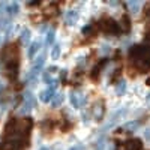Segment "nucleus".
Listing matches in <instances>:
<instances>
[{
    "label": "nucleus",
    "instance_id": "nucleus-1",
    "mask_svg": "<svg viewBox=\"0 0 150 150\" xmlns=\"http://www.w3.org/2000/svg\"><path fill=\"white\" fill-rule=\"evenodd\" d=\"M131 59L140 71H149L150 69V47H146V45L132 47Z\"/></svg>",
    "mask_w": 150,
    "mask_h": 150
},
{
    "label": "nucleus",
    "instance_id": "nucleus-2",
    "mask_svg": "<svg viewBox=\"0 0 150 150\" xmlns=\"http://www.w3.org/2000/svg\"><path fill=\"white\" fill-rule=\"evenodd\" d=\"M99 27L104 33H108V35H120V26L119 23H116L112 18H104L99 24Z\"/></svg>",
    "mask_w": 150,
    "mask_h": 150
},
{
    "label": "nucleus",
    "instance_id": "nucleus-3",
    "mask_svg": "<svg viewBox=\"0 0 150 150\" xmlns=\"http://www.w3.org/2000/svg\"><path fill=\"white\" fill-rule=\"evenodd\" d=\"M44 63H45V54H41L33 62V66H32V69L29 72V80H33V81L36 80L38 74H39L42 71V68H44Z\"/></svg>",
    "mask_w": 150,
    "mask_h": 150
},
{
    "label": "nucleus",
    "instance_id": "nucleus-4",
    "mask_svg": "<svg viewBox=\"0 0 150 150\" xmlns=\"http://www.w3.org/2000/svg\"><path fill=\"white\" fill-rule=\"evenodd\" d=\"M35 105H36L35 96H33L30 92L24 93V102H23V105H21V108H20V112H21V114H27V112H30V111L35 108Z\"/></svg>",
    "mask_w": 150,
    "mask_h": 150
},
{
    "label": "nucleus",
    "instance_id": "nucleus-5",
    "mask_svg": "<svg viewBox=\"0 0 150 150\" xmlns=\"http://www.w3.org/2000/svg\"><path fill=\"white\" fill-rule=\"evenodd\" d=\"M69 101H71V104L74 105V108H81V107H84V104H86V96H83V95L78 93V92H71Z\"/></svg>",
    "mask_w": 150,
    "mask_h": 150
},
{
    "label": "nucleus",
    "instance_id": "nucleus-6",
    "mask_svg": "<svg viewBox=\"0 0 150 150\" xmlns=\"http://www.w3.org/2000/svg\"><path fill=\"white\" fill-rule=\"evenodd\" d=\"M104 108H105V105H104V101H96L95 104H93V108H92V116L95 117V120H102V117H104Z\"/></svg>",
    "mask_w": 150,
    "mask_h": 150
},
{
    "label": "nucleus",
    "instance_id": "nucleus-7",
    "mask_svg": "<svg viewBox=\"0 0 150 150\" xmlns=\"http://www.w3.org/2000/svg\"><path fill=\"white\" fill-rule=\"evenodd\" d=\"M6 2L0 3V29H5L8 24H9V17H8V12H6Z\"/></svg>",
    "mask_w": 150,
    "mask_h": 150
},
{
    "label": "nucleus",
    "instance_id": "nucleus-8",
    "mask_svg": "<svg viewBox=\"0 0 150 150\" xmlns=\"http://www.w3.org/2000/svg\"><path fill=\"white\" fill-rule=\"evenodd\" d=\"M77 20H78V12L77 11H68L65 14V23L68 26H74Z\"/></svg>",
    "mask_w": 150,
    "mask_h": 150
},
{
    "label": "nucleus",
    "instance_id": "nucleus-9",
    "mask_svg": "<svg viewBox=\"0 0 150 150\" xmlns=\"http://www.w3.org/2000/svg\"><path fill=\"white\" fill-rule=\"evenodd\" d=\"M53 96H54V89H51V87H48V89L42 90L41 95H39V98H41L42 102H51Z\"/></svg>",
    "mask_w": 150,
    "mask_h": 150
},
{
    "label": "nucleus",
    "instance_id": "nucleus-10",
    "mask_svg": "<svg viewBox=\"0 0 150 150\" xmlns=\"http://www.w3.org/2000/svg\"><path fill=\"white\" fill-rule=\"evenodd\" d=\"M18 11H20V5L18 3H8L6 5V12H8V17L12 18V17H15L18 14Z\"/></svg>",
    "mask_w": 150,
    "mask_h": 150
},
{
    "label": "nucleus",
    "instance_id": "nucleus-11",
    "mask_svg": "<svg viewBox=\"0 0 150 150\" xmlns=\"http://www.w3.org/2000/svg\"><path fill=\"white\" fill-rule=\"evenodd\" d=\"M125 144H126L128 150H141V147H143L141 140H138V138H132V140L126 141Z\"/></svg>",
    "mask_w": 150,
    "mask_h": 150
},
{
    "label": "nucleus",
    "instance_id": "nucleus-12",
    "mask_svg": "<svg viewBox=\"0 0 150 150\" xmlns=\"http://www.w3.org/2000/svg\"><path fill=\"white\" fill-rule=\"evenodd\" d=\"M105 63H107V60H102V62H99V63H98V65L93 68V71H92V74H90L93 80H98L99 74H101V69H102V66H104Z\"/></svg>",
    "mask_w": 150,
    "mask_h": 150
},
{
    "label": "nucleus",
    "instance_id": "nucleus-13",
    "mask_svg": "<svg viewBox=\"0 0 150 150\" xmlns=\"http://www.w3.org/2000/svg\"><path fill=\"white\" fill-rule=\"evenodd\" d=\"M39 47H41V44L38 42V41H35V42H32V45L29 47V51H27V56L30 57V59H33L35 57V54L39 51Z\"/></svg>",
    "mask_w": 150,
    "mask_h": 150
},
{
    "label": "nucleus",
    "instance_id": "nucleus-14",
    "mask_svg": "<svg viewBox=\"0 0 150 150\" xmlns=\"http://www.w3.org/2000/svg\"><path fill=\"white\" fill-rule=\"evenodd\" d=\"M63 99H65V96L62 95V93H54V96H53V99H51L53 107H54V108H56V107H60L62 102H63Z\"/></svg>",
    "mask_w": 150,
    "mask_h": 150
},
{
    "label": "nucleus",
    "instance_id": "nucleus-15",
    "mask_svg": "<svg viewBox=\"0 0 150 150\" xmlns=\"http://www.w3.org/2000/svg\"><path fill=\"white\" fill-rule=\"evenodd\" d=\"M129 29H131V21H129L128 15H123V17H122V26H120V30L128 32Z\"/></svg>",
    "mask_w": 150,
    "mask_h": 150
},
{
    "label": "nucleus",
    "instance_id": "nucleus-16",
    "mask_svg": "<svg viewBox=\"0 0 150 150\" xmlns=\"http://www.w3.org/2000/svg\"><path fill=\"white\" fill-rule=\"evenodd\" d=\"M20 39L23 44H27L30 41V30L29 29H23L21 30V35H20Z\"/></svg>",
    "mask_w": 150,
    "mask_h": 150
},
{
    "label": "nucleus",
    "instance_id": "nucleus-17",
    "mask_svg": "<svg viewBox=\"0 0 150 150\" xmlns=\"http://www.w3.org/2000/svg\"><path fill=\"white\" fill-rule=\"evenodd\" d=\"M138 126H140V122L134 120V122H128V123H125V125H123V129H126V131H135Z\"/></svg>",
    "mask_w": 150,
    "mask_h": 150
},
{
    "label": "nucleus",
    "instance_id": "nucleus-18",
    "mask_svg": "<svg viewBox=\"0 0 150 150\" xmlns=\"http://www.w3.org/2000/svg\"><path fill=\"white\" fill-rule=\"evenodd\" d=\"M125 90H126V83H125L123 80H120V81L116 84V93L122 96V95L125 93Z\"/></svg>",
    "mask_w": 150,
    "mask_h": 150
},
{
    "label": "nucleus",
    "instance_id": "nucleus-19",
    "mask_svg": "<svg viewBox=\"0 0 150 150\" xmlns=\"http://www.w3.org/2000/svg\"><path fill=\"white\" fill-rule=\"evenodd\" d=\"M54 38H56V36H54V30H50V32L45 35V44H47V45H51V44L54 42Z\"/></svg>",
    "mask_w": 150,
    "mask_h": 150
},
{
    "label": "nucleus",
    "instance_id": "nucleus-20",
    "mask_svg": "<svg viewBox=\"0 0 150 150\" xmlns=\"http://www.w3.org/2000/svg\"><path fill=\"white\" fill-rule=\"evenodd\" d=\"M126 6H128L132 12H138V9H140L141 3H140V2H128V3H126Z\"/></svg>",
    "mask_w": 150,
    "mask_h": 150
},
{
    "label": "nucleus",
    "instance_id": "nucleus-21",
    "mask_svg": "<svg viewBox=\"0 0 150 150\" xmlns=\"http://www.w3.org/2000/svg\"><path fill=\"white\" fill-rule=\"evenodd\" d=\"M51 57H53V60H57V59L60 57V45H59V44H56V45L53 47V51H51Z\"/></svg>",
    "mask_w": 150,
    "mask_h": 150
},
{
    "label": "nucleus",
    "instance_id": "nucleus-22",
    "mask_svg": "<svg viewBox=\"0 0 150 150\" xmlns=\"http://www.w3.org/2000/svg\"><path fill=\"white\" fill-rule=\"evenodd\" d=\"M56 11H57V6H56V5H50V6L45 9V14H47V15H54Z\"/></svg>",
    "mask_w": 150,
    "mask_h": 150
},
{
    "label": "nucleus",
    "instance_id": "nucleus-23",
    "mask_svg": "<svg viewBox=\"0 0 150 150\" xmlns=\"http://www.w3.org/2000/svg\"><path fill=\"white\" fill-rule=\"evenodd\" d=\"M102 143H105V138H101L98 143H96V146H95V150H104V147H105V144H102Z\"/></svg>",
    "mask_w": 150,
    "mask_h": 150
},
{
    "label": "nucleus",
    "instance_id": "nucleus-24",
    "mask_svg": "<svg viewBox=\"0 0 150 150\" xmlns=\"http://www.w3.org/2000/svg\"><path fill=\"white\" fill-rule=\"evenodd\" d=\"M92 32H93L92 26H86V27L83 29V35H89V33H92Z\"/></svg>",
    "mask_w": 150,
    "mask_h": 150
},
{
    "label": "nucleus",
    "instance_id": "nucleus-25",
    "mask_svg": "<svg viewBox=\"0 0 150 150\" xmlns=\"http://www.w3.org/2000/svg\"><path fill=\"white\" fill-rule=\"evenodd\" d=\"M69 150H84V147H83V146H74V147H71Z\"/></svg>",
    "mask_w": 150,
    "mask_h": 150
},
{
    "label": "nucleus",
    "instance_id": "nucleus-26",
    "mask_svg": "<svg viewBox=\"0 0 150 150\" xmlns=\"http://www.w3.org/2000/svg\"><path fill=\"white\" fill-rule=\"evenodd\" d=\"M108 48H110L108 45H105V47H102V53H105V54H107V53L110 51V50H108Z\"/></svg>",
    "mask_w": 150,
    "mask_h": 150
},
{
    "label": "nucleus",
    "instance_id": "nucleus-27",
    "mask_svg": "<svg viewBox=\"0 0 150 150\" xmlns=\"http://www.w3.org/2000/svg\"><path fill=\"white\" fill-rule=\"evenodd\" d=\"M146 138H147V140H150V128H149V129H146Z\"/></svg>",
    "mask_w": 150,
    "mask_h": 150
},
{
    "label": "nucleus",
    "instance_id": "nucleus-28",
    "mask_svg": "<svg viewBox=\"0 0 150 150\" xmlns=\"http://www.w3.org/2000/svg\"><path fill=\"white\" fill-rule=\"evenodd\" d=\"M65 77H66V71H62V74H60V78H62V80H65Z\"/></svg>",
    "mask_w": 150,
    "mask_h": 150
},
{
    "label": "nucleus",
    "instance_id": "nucleus-29",
    "mask_svg": "<svg viewBox=\"0 0 150 150\" xmlns=\"http://www.w3.org/2000/svg\"><path fill=\"white\" fill-rule=\"evenodd\" d=\"M39 150H51V149H50V147H41Z\"/></svg>",
    "mask_w": 150,
    "mask_h": 150
},
{
    "label": "nucleus",
    "instance_id": "nucleus-30",
    "mask_svg": "<svg viewBox=\"0 0 150 150\" xmlns=\"http://www.w3.org/2000/svg\"><path fill=\"white\" fill-rule=\"evenodd\" d=\"M3 89V84H2V81H0V90H2Z\"/></svg>",
    "mask_w": 150,
    "mask_h": 150
},
{
    "label": "nucleus",
    "instance_id": "nucleus-31",
    "mask_svg": "<svg viewBox=\"0 0 150 150\" xmlns=\"http://www.w3.org/2000/svg\"><path fill=\"white\" fill-rule=\"evenodd\" d=\"M147 96H149V98H147V101H150V93H149V95H147Z\"/></svg>",
    "mask_w": 150,
    "mask_h": 150
}]
</instances>
